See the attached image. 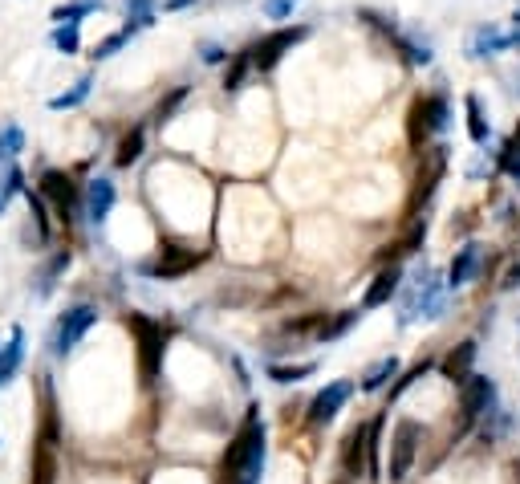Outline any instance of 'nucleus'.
Segmentation results:
<instances>
[{"label":"nucleus","instance_id":"nucleus-22","mask_svg":"<svg viewBox=\"0 0 520 484\" xmlns=\"http://www.w3.org/2000/svg\"><path fill=\"white\" fill-rule=\"evenodd\" d=\"M382 415L366 423V476L370 480H382V464H378V444H382Z\"/></svg>","mask_w":520,"mask_h":484},{"label":"nucleus","instance_id":"nucleus-2","mask_svg":"<svg viewBox=\"0 0 520 484\" xmlns=\"http://www.w3.org/2000/svg\"><path fill=\"white\" fill-rule=\"evenodd\" d=\"M126 330L139 342V375H143V383H155L159 371H163V346H167L163 326L155 318H147V314H126Z\"/></svg>","mask_w":520,"mask_h":484},{"label":"nucleus","instance_id":"nucleus-35","mask_svg":"<svg viewBox=\"0 0 520 484\" xmlns=\"http://www.w3.org/2000/svg\"><path fill=\"white\" fill-rule=\"evenodd\" d=\"M25 147V135H21V127H0V159H13L17 151Z\"/></svg>","mask_w":520,"mask_h":484},{"label":"nucleus","instance_id":"nucleus-37","mask_svg":"<svg viewBox=\"0 0 520 484\" xmlns=\"http://www.w3.org/2000/svg\"><path fill=\"white\" fill-rule=\"evenodd\" d=\"M21 179H25V175H21V167H9V171H5V179H0V212H5V208H9V200H13V192H21V188H25V184H21Z\"/></svg>","mask_w":520,"mask_h":484},{"label":"nucleus","instance_id":"nucleus-32","mask_svg":"<svg viewBox=\"0 0 520 484\" xmlns=\"http://www.w3.org/2000/svg\"><path fill=\"white\" fill-rule=\"evenodd\" d=\"M248 70H252V57H248V49L232 53V66H228V74H224V90H240Z\"/></svg>","mask_w":520,"mask_h":484},{"label":"nucleus","instance_id":"nucleus-47","mask_svg":"<svg viewBox=\"0 0 520 484\" xmlns=\"http://www.w3.org/2000/svg\"><path fill=\"white\" fill-rule=\"evenodd\" d=\"M512 21H516V29H520V5H516V13H512Z\"/></svg>","mask_w":520,"mask_h":484},{"label":"nucleus","instance_id":"nucleus-13","mask_svg":"<svg viewBox=\"0 0 520 484\" xmlns=\"http://www.w3.org/2000/svg\"><path fill=\"white\" fill-rule=\"evenodd\" d=\"M504 49H512V33H504V29H496V25H480V29L468 37V57H496V53H504Z\"/></svg>","mask_w":520,"mask_h":484},{"label":"nucleus","instance_id":"nucleus-45","mask_svg":"<svg viewBox=\"0 0 520 484\" xmlns=\"http://www.w3.org/2000/svg\"><path fill=\"white\" fill-rule=\"evenodd\" d=\"M508 472H512V484H520V460H512V464H508Z\"/></svg>","mask_w":520,"mask_h":484},{"label":"nucleus","instance_id":"nucleus-26","mask_svg":"<svg viewBox=\"0 0 520 484\" xmlns=\"http://www.w3.org/2000/svg\"><path fill=\"white\" fill-rule=\"evenodd\" d=\"M464 110H468V135H472V143H488V118H484V110H480V98L476 94H468L464 98Z\"/></svg>","mask_w":520,"mask_h":484},{"label":"nucleus","instance_id":"nucleus-40","mask_svg":"<svg viewBox=\"0 0 520 484\" xmlns=\"http://www.w3.org/2000/svg\"><path fill=\"white\" fill-rule=\"evenodd\" d=\"M25 196H29V208H33V220H37V232H41V236H49V216H45V196H41V192H37V196H33V192H25Z\"/></svg>","mask_w":520,"mask_h":484},{"label":"nucleus","instance_id":"nucleus-34","mask_svg":"<svg viewBox=\"0 0 520 484\" xmlns=\"http://www.w3.org/2000/svg\"><path fill=\"white\" fill-rule=\"evenodd\" d=\"M187 94H191V90H187V86H179V90H171V94H167V98L155 106V123H159V127H163V123H171V114H175V110L187 102Z\"/></svg>","mask_w":520,"mask_h":484},{"label":"nucleus","instance_id":"nucleus-24","mask_svg":"<svg viewBox=\"0 0 520 484\" xmlns=\"http://www.w3.org/2000/svg\"><path fill=\"white\" fill-rule=\"evenodd\" d=\"M21 354H25V334H21V330H13V338H9L5 354H0V383H9V379L17 375V367H21Z\"/></svg>","mask_w":520,"mask_h":484},{"label":"nucleus","instance_id":"nucleus-28","mask_svg":"<svg viewBox=\"0 0 520 484\" xmlns=\"http://www.w3.org/2000/svg\"><path fill=\"white\" fill-rule=\"evenodd\" d=\"M358 318H362V310H342L334 322H321V326H317V342H334V338H342Z\"/></svg>","mask_w":520,"mask_h":484},{"label":"nucleus","instance_id":"nucleus-46","mask_svg":"<svg viewBox=\"0 0 520 484\" xmlns=\"http://www.w3.org/2000/svg\"><path fill=\"white\" fill-rule=\"evenodd\" d=\"M512 45H516V49H520V29H516V33H512Z\"/></svg>","mask_w":520,"mask_h":484},{"label":"nucleus","instance_id":"nucleus-36","mask_svg":"<svg viewBox=\"0 0 520 484\" xmlns=\"http://www.w3.org/2000/svg\"><path fill=\"white\" fill-rule=\"evenodd\" d=\"M317 367H313V362H301V367H269V379L273 383H301L305 375H313Z\"/></svg>","mask_w":520,"mask_h":484},{"label":"nucleus","instance_id":"nucleus-17","mask_svg":"<svg viewBox=\"0 0 520 484\" xmlns=\"http://www.w3.org/2000/svg\"><path fill=\"white\" fill-rule=\"evenodd\" d=\"M472 362H476V342H460V346H455V350L439 362V371H443V379H451V383H464V379L472 375Z\"/></svg>","mask_w":520,"mask_h":484},{"label":"nucleus","instance_id":"nucleus-3","mask_svg":"<svg viewBox=\"0 0 520 484\" xmlns=\"http://www.w3.org/2000/svg\"><path fill=\"white\" fill-rule=\"evenodd\" d=\"M447 118H451L447 94H423V98H415V102H411V114H407V139H411V147L423 151L427 139L447 127Z\"/></svg>","mask_w":520,"mask_h":484},{"label":"nucleus","instance_id":"nucleus-42","mask_svg":"<svg viewBox=\"0 0 520 484\" xmlns=\"http://www.w3.org/2000/svg\"><path fill=\"white\" fill-rule=\"evenodd\" d=\"M200 57H204L208 66H216V62H224V57H228V49L216 45V41H204V45H200Z\"/></svg>","mask_w":520,"mask_h":484},{"label":"nucleus","instance_id":"nucleus-16","mask_svg":"<svg viewBox=\"0 0 520 484\" xmlns=\"http://www.w3.org/2000/svg\"><path fill=\"white\" fill-rule=\"evenodd\" d=\"M82 204H86V216L94 224H102L110 216V208H114V184H110V179H90Z\"/></svg>","mask_w":520,"mask_h":484},{"label":"nucleus","instance_id":"nucleus-14","mask_svg":"<svg viewBox=\"0 0 520 484\" xmlns=\"http://www.w3.org/2000/svg\"><path fill=\"white\" fill-rule=\"evenodd\" d=\"M399 281H403V269H399V265H382V273L370 281V289H366V297H362V306H366V310H374V306H386V301L395 297Z\"/></svg>","mask_w":520,"mask_h":484},{"label":"nucleus","instance_id":"nucleus-48","mask_svg":"<svg viewBox=\"0 0 520 484\" xmlns=\"http://www.w3.org/2000/svg\"><path fill=\"white\" fill-rule=\"evenodd\" d=\"M334 484H354V480H350V476H342V480H334Z\"/></svg>","mask_w":520,"mask_h":484},{"label":"nucleus","instance_id":"nucleus-6","mask_svg":"<svg viewBox=\"0 0 520 484\" xmlns=\"http://www.w3.org/2000/svg\"><path fill=\"white\" fill-rule=\"evenodd\" d=\"M492 399H496L492 379H484V375H468V379L460 383V428L451 432V444L468 436V428H472V423L492 407Z\"/></svg>","mask_w":520,"mask_h":484},{"label":"nucleus","instance_id":"nucleus-25","mask_svg":"<svg viewBox=\"0 0 520 484\" xmlns=\"http://www.w3.org/2000/svg\"><path fill=\"white\" fill-rule=\"evenodd\" d=\"M155 9H159V0H126V25L130 29H151L155 25Z\"/></svg>","mask_w":520,"mask_h":484},{"label":"nucleus","instance_id":"nucleus-44","mask_svg":"<svg viewBox=\"0 0 520 484\" xmlns=\"http://www.w3.org/2000/svg\"><path fill=\"white\" fill-rule=\"evenodd\" d=\"M516 285H520V265H512V269H508V281H504V289H516Z\"/></svg>","mask_w":520,"mask_h":484},{"label":"nucleus","instance_id":"nucleus-30","mask_svg":"<svg viewBox=\"0 0 520 484\" xmlns=\"http://www.w3.org/2000/svg\"><path fill=\"white\" fill-rule=\"evenodd\" d=\"M130 37H135V29H130V25H122L118 33L102 37V41L94 45V53H90V57H94V62H106V57H114V53H118V49H122V45H126Z\"/></svg>","mask_w":520,"mask_h":484},{"label":"nucleus","instance_id":"nucleus-21","mask_svg":"<svg viewBox=\"0 0 520 484\" xmlns=\"http://www.w3.org/2000/svg\"><path fill=\"white\" fill-rule=\"evenodd\" d=\"M476 265H480V245H464L460 253H455V261H451V285H468Z\"/></svg>","mask_w":520,"mask_h":484},{"label":"nucleus","instance_id":"nucleus-23","mask_svg":"<svg viewBox=\"0 0 520 484\" xmlns=\"http://www.w3.org/2000/svg\"><path fill=\"white\" fill-rule=\"evenodd\" d=\"M395 45H399V53L407 57L411 66H427V62H431V41H427V37L419 41L415 33H395Z\"/></svg>","mask_w":520,"mask_h":484},{"label":"nucleus","instance_id":"nucleus-19","mask_svg":"<svg viewBox=\"0 0 520 484\" xmlns=\"http://www.w3.org/2000/svg\"><path fill=\"white\" fill-rule=\"evenodd\" d=\"M395 375H399V358H395V354H386V358L374 362V367H366V375H362V391H382Z\"/></svg>","mask_w":520,"mask_h":484},{"label":"nucleus","instance_id":"nucleus-39","mask_svg":"<svg viewBox=\"0 0 520 484\" xmlns=\"http://www.w3.org/2000/svg\"><path fill=\"white\" fill-rule=\"evenodd\" d=\"M427 367H431V362L423 358V362H415V367H411L407 375H399V383H395V387H390V399H399V395H403V391H407L411 383H419V379L427 375Z\"/></svg>","mask_w":520,"mask_h":484},{"label":"nucleus","instance_id":"nucleus-9","mask_svg":"<svg viewBox=\"0 0 520 484\" xmlns=\"http://www.w3.org/2000/svg\"><path fill=\"white\" fill-rule=\"evenodd\" d=\"M41 196L45 200H53V208H57V216H61V224L70 228L74 224V212H78V204H82V192H78V184L65 171H45L41 175Z\"/></svg>","mask_w":520,"mask_h":484},{"label":"nucleus","instance_id":"nucleus-11","mask_svg":"<svg viewBox=\"0 0 520 484\" xmlns=\"http://www.w3.org/2000/svg\"><path fill=\"white\" fill-rule=\"evenodd\" d=\"M195 265H204V253H195V249H175V245H167V249H159V257L151 261V265H143L151 277H159V281H175V277H183V273H191Z\"/></svg>","mask_w":520,"mask_h":484},{"label":"nucleus","instance_id":"nucleus-5","mask_svg":"<svg viewBox=\"0 0 520 484\" xmlns=\"http://www.w3.org/2000/svg\"><path fill=\"white\" fill-rule=\"evenodd\" d=\"M419 444H423V423L419 419H399L395 436H390V464H386V480L390 484H403L411 476Z\"/></svg>","mask_w":520,"mask_h":484},{"label":"nucleus","instance_id":"nucleus-38","mask_svg":"<svg viewBox=\"0 0 520 484\" xmlns=\"http://www.w3.org/2000/svg\"><path fill=\"white\" fill-rule=\"evenodd\" d=\"M297 5L301 0H260V13H265L269 21H285V17H293Z\"/></svg>","mask_w":520,"mask_h":484},{"label":"nucleus","instance_id":"nucleus-4","mask_svg":"<svg viewBox=\"0 0 520 484\" xmlns=\"http://www.w3.org/2000/svg\"><path fill=\"white\" fill-rule=\"evenodd\" d=\"M305 37H309V25H281V29L265 33V37H260V41L248 49V57H252V70H256V74H269V70H277V66L285 62V53H293Z\"/></svg>","mask_w":520,"mask_h":484},{"label":"nucleus","instance_id":"nucleus-18","mask_svg":"<svg viewBox=\"0 0 520 484\" xmlns=\"http://www.w3.org/2000/svg\"><path fill=\"white\" fill-rule=\"evenodd\" d=\"M143 147H147V127H130V131L122 135V143H118V155H114V163H118V167L139 163V159H143Z\"/></svg>","mask_w":520,"mask_h":484},{"label":"nucleus","instance_id":"nucleus-8","mask_svg":"<svg viewBox=\"0 0 520 484\" xmlns=\"http://www.w3.org/2000/svg\"><path fill=\"white\" fill-rule=\"evenodd\" d=\"M447 171V147H423V163H419V175H415V188H411V200H407V212L415 216L439 188V179Z\"/></svg>","mask_w":520,"mask_h":484},{"label":"nucleus","instance_id":"nucleus-15","mask_svg":"<svg viewBox=\"0 0 520 484\" xmlns=\"http://www.w3.org/2000/svg\"><path fill=\"white\" fill-rule=\"evenodd\" d=\"M342 468H346V476H366V423H358V428L346 432V440H342Z\"/></svg>","mask_w":520,"mask_h":484},{"label":"nucleus","instance_id":"nucleus-33","mask_svg":"<svg viewBox=\"0 0 520 484\" xmlns=\"http://www.w3.org/2000/svg\"><path fill=\"white\" fill-rule=\"evenodd\" d=\"M90 86H94V82H90V78H82V82H78L74 90H65V94H57V98H53L49 106H53V110H74V106H82V102L90 98Z\"/></svg>","mask_w":520,"mask_h":484},{"label":"nucleus","instance_id":"nucleus-10","mask_svg":"<svg viewBox=\"0 0 520 484\" xmlns=\"http://www.w3.org/2000/svg\"><path fill=\"white\" fill-rule=\"evenodd\" d=\"M57 468H61V460H57V423H53V415H49L45 428H41V436H37V444H33L29 484H57Z\"/></svg>","mask_w":520,"mask_h":484},{"label":"nucleus","instance_id":"nucleus-1","mask_svg":"<svg viewBox=\"0 0 520 484\" xmlns=\"http://www.w3.org/2000/svg\"><path fill=\"white\" fill-rule=\"evenodd\" d=\"M260 468H265V423H260V407H248L240 432L224 452L220 484H256Z\"/></svg>","mask_w":520,"mask_h":484},{"label":"nucleus","instance_id":"nucleus-7","mask_svg":"<svg viewBox=\"0 0 520 484\" xmlns=\"http://www.w3.org/2000/svg\"><path fill=\"white\" fill-rule=\"evenodd\" d=\"M94 322H98V310H94V306H74V310H65V314L57 318L53 334H49V350H53L57 358H61V354H70Z\"/></svg>","mask_w":520,"mask_h":484},{"label":"nucleus","instance_id":"nucleus-41","mask_svg":"<svg viewBox=\"0 0 520 484\" xmlns=\"http://www.w3.org/2000/svg\"><path fill=\"white\" fill-rule=\"evenodd\" d=\"M65 265H70V253H57V257L49 261V269L41 273V293H49V289H53V277H57Z\"/></svg>","mask_w":520,"mask_h":484},{"label":"nucleus","instance_id":"nucleus-12","mask_svg":"<svg viewBox=\"0 0 520 484\" xmlns=\"http://www.w3.org/2000/svg\"><path fill=\"white\" fill-rule=\"evenodd\" d=\"M350 395H354V383H330V387H325V391L309 403V423H317V428H321V423H330Z\"/></svg>","mask_w":520,"mask_h":484},{"label":"nucleus","instance_id":"nucleus-20","mask_svg":"<svg viewBox=\"0 0 520 484\" xmlns=\"http://www.w3.org/2000/svg\"><path fill=\"white\" fill-rule=\"evenodd\" d=\"M423 236H427V224H415L403 240H395V245H386V253H382V265H399L403 257H411L419 245H423Z\"/></svg>","mask_w":520,"mask_h":484},{"label":"nucleus","instance_id":"nucleus-43","mask_svg":"<svg viewBox=\"0 0 520 484\" xmlns=\"http://www.w3.org/2000/svg\"><path fill=\"white\" fill-rule=\"evenodd\" d=\"M159 5H163V13H183V9L195 5V0H159Z\"/></svg>","mask_w":520,"mask_h":484},{"label":"nucleus","instance_id":"nucleus-29","mask_svg":"<svg viewBox=\"0 0 520 484\" xmlns=\"http://www.w3.org/2000/svg\"><path fill=\"white\" fill-rule=\"evenodd\" d=\"M500 171L504 175H512V179H520V123H516V131H512V139L500 147Z\"/></svg>","mask_w":520,"mask_h":484},{"label":"nucleus","instance_id":"nucleus-31","mask_svg":"<svg viewBox=\"0 0 520 484\" xmlns=\"http://www.w3.org/2000/svg\"><path fill=\"white\" fill-rule=\"evenodd\" d=\"M94 9H102V0H70V5H57L53 9V21L61 25V21H82V17H90Z\"/></svg>","mask_w":520,"mask_h":484},{"label":"nucleus","instance_id":"nucleus-27","mask_svg":"<svg viewBox=\"0 0 520 484\" xmlns=\"http://www.w3.org/2000/svg\"><path fill=\"white\" fill-rule=\"evenodd\" d=\"M53 45L70 57V53H78V45H82V21H61L57 29H53Z\"/></svg>","mask_w":520,"mask_h":484}]
</instances>
